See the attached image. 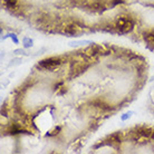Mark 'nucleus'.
<instances>
[{
  "instance_id": "nucleus-12",
  "label": "nucleus",
  "mask_w": 154,
  "mask_h": 154,
  "mask_svg": "<svg viewBox=\"0 0 154 154\" xmlns=\"http://www.w3.org/2000/svg\"><path fill=\"white\" fill-rule=\"evenodd\" d=\"M11 38H12V39H14V42H16V44H17V42H18V39L16 38V37H15V36H14V35H12V36H11Z\"/></svg>"
},
{
  "instance_id": "nucleus-6",
  "label": "nucleus",
  "mask_w": 154,
  "mask_h": 154,
  "mask_svg": "<svg viewBox=\"0 0 154 154\" xmlns=\"http://www.w3.org/2000/svg\"><path fill=\"white\" fill-rule=\"evenodd\" d=\"M143 38L144 40L150 44V45H154V30H149L143 34Z\"/></svg>"
},
{
  "instance_id": "nucleus-10",
  "label": "nucleus",
  "mask_w": 154,
  "mask_h": 154,
  "mask_svg": "<svg viewBox=\"0 0 154 154\" xmlns=\"http://www.w3.org/2000/svg\"><path fill=\"white\" fill-rule=\"evenodd\" d=\"M131 114H133V112H130V113H127V114H124L123 116H122V119L123 121H125V119H127L130 116H131Z\"/></svg>"
},
{
  "instance_id": "nucleus-5",
  "label": "nucleus",
  "mask_w": 154,
  "mask_h": 154,
  "mask_svg": "<svg viewBox=\"0 0 154 154\" xmlns=\"http://www.w3.org/2000/svg\"><path fill=\"white\" fill-rule=\"evenodd\" d=\"M79 31H81V28H79V26H77L76 23H68V25H66L65 28H64V32H65V34H68L69 36L77 35Z\"/></svg>"
},
{
  "instance_id": "nucleus-11",
  "label": "nucleus",
  "mask_w": 154,
  "mask_h": 154,
  "mask_svg": "<svg viewBox=\"0 0 154 154\" xmlns=\"http://www.w3.org/2000/svg\"><path fill=\"white\" fill-rule=\"evenodd\" d=\"M123 2V0H114V4H122Z\"/></svg>"
},
{
  "instance_id": "nucleus-9",
  "label": "nucleus",
  "mask_w": 154,
  "mask_h": 154,
  "mask_svg": "<svg viewBox=\"0 0 154 154\" xmlns=\"http://www.w3.org/2000/svg\"><path fill=\"white\" fill-rule=\"evenodd\" d=\"M23 46L25 47H31L32 46V40L29 38H25L23 39Z\"/></svg>"
},
{
  "instance_id": "nucleus-1",
  "label": "nucleus",
  "mask_w": 154,
  "mask_h": 154,
  "mask_svg": "<svg viewBox=\"0 0 154 154\" xmlns=\"http://www.w3.org/2000/svg\"><path fill=\"white\" fill-rule=\"evenodd\" d=\"M134 140L140 139H154V128L150 126H139L131 132Z\"/></svg>"
},
{
  "instance_id": "nucleus-2",
  "label": "nucleus",
  "mask_w": 154,
  "mask_h": 154,
  "mask_svg": "<svg viewBox=\"0 0 154 154\" xmlns=\"http://www.w3.org/2000/svg\"><path fill=\"white\" fill-rule=\"evenodd\" d=\"M115 26L121 32H130L134 27V21L127 16H121L116 20Z\"/></svg>"
},
{
  "instance_id": "nucleus-3",
  "label": "nucleus",
  "mask_w": 154,
  "mask_h": 154,
  "mask_svg": "<svg viewBox=\"0 0 154 154\" xmlns=\"http://www.w3.org/2000/svg\"><path fill=\"white\" fill-rule=\"evenodd\" d=\"M62 58L59 57H50L47 58V59H44L39 63V66L42 68H45V69H55L59 66L62 65Z\"/></svg>"
},
{
  "instance_id": "nucleus-4",
  "label": "nucleus",
  "mask_w": 154,
  "mask_h": 154,
  "mask_svg": "<svg viewBox=\"0 0 154 154\" xmlns=\"http://www.w3.org/2000/svg\"><path fill=\"white\" fill-rule=\"evenodd\" d=\"M87 67H88V64H85V63H76V64L72 67L70 74H72V76H78L79 74L85 72Z\"/></svg>"
},
{
  "instance_id": "nucleus-8",
  "label": "nucleus",
  "mask_w": 154,
  "mask_h": 154,
  "mask_svg": "<svg viewBox=\"0 0 154 154\" xmlns=\"http://www.w3.org/2000/svg\"><path fill=\"white\" fill-rule=\"evenodd\" d=\"M5 4L7 5L8 7H15L16 5H17V0H5Z\"/></svg>"
},
{
  "instance_id": "nucleus-7",
  "label": "nucleus",
  "mask_w": 154,
  "mask_h": 154,
  "mask_svg": "<svg viewBox=\"0 0 154 154\" xmlns=\"http://www.w3.org/2000/svg\"><path fill=\"white\" fill-rule=\"evenodd\" d=\"M86 44H94V42H89V40H76V42H70L69 46L72 47H77V46H83Z\"/></svg>"
}]
</instances>
